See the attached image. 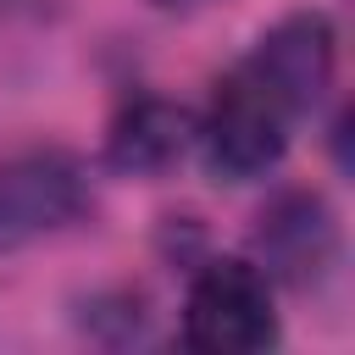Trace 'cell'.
<instances>
[{"label":"cell","instance_id":"cell-5","mask_svg":"<svg viewBox=\"0 0 355 355\" xmlns=\"http://www.w3.org/2000/svg\"><path fill=\"white\" fill-rule=\"evenodd\" d=\"M333 216L316 194H283L272 211H261V233H255V250H261V272L266 277H283L294 288H311L327 261H333Z\"/></svg>","mask_w":355,"mask_h":355},{"label":"cell","instance_id":"cell-1","mask_svg":"<svg viewBox=\"0 0 355 355\" xmlns=\"http://www.w3.org/2000/svg\"><path fill=\"white\" fill-rule=\"evenodd\" d=\"M294 105L266 83V72L244 55L233 61L216 89H211V105L205 116L194 122V144L211 166V178L222 183H250L261 172H272L288 150V133H294Z\"/></svg>","mask_w":355,"mask_h":355},{"label":"cell","instance_id":"cell-4","mask_svg":"<svg viewBox=\"0 0 355 355\" xmlns=\"http://www.w3.org/2000/svg\"><path fill=\"white\" fill-rule=\"evenodd\" d=\"M250 61L294 105V116H311L333 83V22L322 11H288L283 22H272L261 33Z\"/></svg>","mask_w":355,"mask_h":355},{"label":"cell","instance_id":"cell-2","mask_svg":"<svg viewBox=\"0 0 355 355\" xmlns=\"http://www.w3.org/2000/svg\"><path fill=\"white\" fill-rule=\"evenodd\" d=\"M183 344L200 355H255L277 344L272 277L244 255H216L194 272L183 300Z\"/></svg>","mask_w":355,"mask_h":355},{"label":"cell","instance_id":"cell-6","mask_svg":"<svg viewBox=\"0 0 355 355\" xmlns=\"http://www.w3.org/2000/svg\"><path fill=\"white\" fill-rule=\"evenodd\" d=\"M189 144H194V111L178 100H161V94H139L111 122L105 161L133 178H161L189 155Z\"/></svg>","mask_w":355,"mask_h":355},{"label":"cell","instance_id":"cell-3","mask_svg":"<svg viewBox=\"0 0 355 355\" xmlns=\"http://www.w3.org/2000/svg\"><path fill=\"white\" fill-rule=\"evenodd\" d=\"M78 211H83V172L67 155L44 150L0 166V250L44 239Z\"/></svg>","mask_w":355,"mask_h":355},{"label":"cell","instance_id":"cell-7","mask_svg":"<svg viewBox=\"0 0 355 355\" xmlns=\"http://www.w3.org/2000/svg\"><path fill=\"white\" fill-rule=\"evenodd\" d=\"M155 6H166V11H194V6H211V0H155Z\"/></svg>","mask_w":355,"mask_h":355}]
</instances>
